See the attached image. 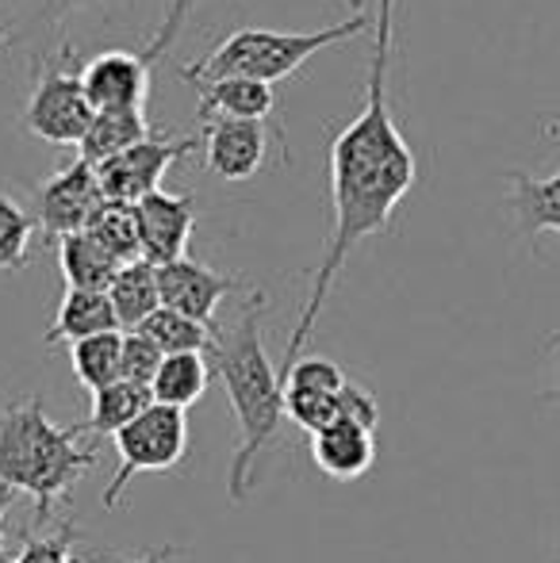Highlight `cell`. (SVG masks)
Instances as JSON below:
<instances>
[{
    "mask_svg": "<svg viewBox=\"0 0 560 563\" xmlns=\"http://www.w3.org/2000/svg\"><path fill=\"white\" fill-rule=\"evenodd\" d=\"M120 319H116V307L108 299V291H81V288H66L54 314L51 330H46V345H58V341H77L85 338H100V334H116Z\"/></svg>",
    "mask_w": 560,
    "mask_h": 563,
    "instance_id": "cell-17",
    "label": "cell"
},
{
    "mask_svg": "<svg viewBox=\"0 0 560 563\" xmlns=\"http://www.w3.org/2000/svg\"><path fill=\"white\" fill-rule=\"evenodd\" d=\"M116 475L112 483L105 487V510H116L123 498V490L131 487L135 475L146 472H173V467L185 460L188 452V418L185 410H173V407H154L146 415H139L128 430L116 433Z\"/></svg>",
    "mask_w": 560,
    "mask_h": 563,
    "instance_id": "cell-6",
    "label": "cell"
},
{
    "mask_svg": "<svg viewBox=\"0 0 560 563\" xmlns=\"http://www.w3.org/2000/svg\"><path fill=\"white\" fill-rule=\"evenodd\" d=\"M81 426H54L43 395L20 399L0 415V487L35 503V526H46L58 503H69L77 479L97 467L100 449L81 445Z\"/></svg>",
    "mask_w": 560,
    "mask_h": 563,
    "instance_id": "cell-3",
    "label": "cell"
},
{
    "mask_svg": "<svg viewBox=\"0 0 560 563\" xmlns=\"http://www.w3.org/2000/svg\"><path fill=\"white\" fill-rule=\"evenodd\" d=\"M58 265H62V280L66 288H81V291H108L112 280L120 276V261L89 234H69L58 242Z\"/></svg>",
    "mask_w": 560,
    "mask_h": 563,
    "instance_id": "cell-20",
    "label": "cell"
},
{
    "mask_svg": "<svg viewBox=\"0 0 560 563\" xmlns=\"http://www.w3.org/2000/svg\"><path fill=\"white\" fill-rule=\"evenodd\" d=\"M120 361H123V334H100V338H85L77 345H69V364H74L77 384L89 395L105 391L120 379Z\"/></svg>",
    "mask_w": 560,
    "mask_h": 563,
    "instance_id": "cell-25",
    "label": "cell"
},
{
    "mask_svg": "<svg viewBox=\"0 0 560 563\" xmlns=\"http://www.w3.org/2000/svg\"><path fill=\"white\" fill-rule=\"evenodd\" d=\"M200 92L204 119H250V123H270L277 112V89L254 77H219V81L196 85Z\"/></svg>",
    "mask_w": 560,
    "mask_h": 563,
    "instance_id": "cell-16",
    "label": "cell"
},
{
    "mask_svg": "<svg viewBox=\"0 0 560 563\" xmlns=\"http://www.w3.org/2000/svg\"><path fill=\"white\" fill-rule=\"evenodd\" d=\"M157 284H162V307L180 311L188 319L204 322V327H219L216 311L227 296L242 291V276H227L219 268H208L193 257H180L173 265L157 268Z\"/></svg>",
    "mask_w": 560,
    "mask_h": 563,
    "instance_id": "cell-12",
    "label": "cell"
},
{
    "mask_svg": "<svg viewBox=\"0 0 560 563\" xmlns=\"http://www.w3.org/2000/svg\"><path fill=\"white\" fill-rule=\"evenodd\" d=\"M185 15L165 12L157 31L150 35L146 51H100L81 66L85 97L97 112H123V108H146L150 85H154V62L173 43Z\"/></svg>",
    "mask_w": 560,
    "mask_h": 563,
    "instance_id": "cell-7",
    "label": "cell"
},
{
    "mask_svg": "<svg viewBox=\"0 0 560 563\" xmlns=\"http://www.w3.org/2000/svg\"><path fill=\"white\" fill-rule=\"evenodd\" d=\"M74 544H77V529L66 521V526H58V533L31 537L20 549V556L8 563H74Z\"/></svg>",
    "mask_w": 560,
    "mask_h": 563,
    "instance_id": "cell-29",
    "label": "cell"
},
{
    "mask_svg": "<svg viewBox=\"0 0 560 563\" xmlns=\"http://www.w3.org/2000/svg\"><path fill=\"white\" fill-rule=\"evenodd\" d=\"M120 0H0V20L12 38L31 46V62L54 54L66 43V27L77 15H112Z\"/></svg>",
    "mask_w": 560,
    "mask_h": 563,
    "instance_id": "cell-10",
    "label": "cell"
},
{
    "mask_svg": "<svg viewBox=\"0 0 560 563\" xmlns=\"http://www.w3.org/2000/svg\"><path fill=\"white\" fill-rule=\"evenodd\" d=\"M81 66L85 62L77 54L74 38H66L46 58L31 62V92H28V104H23V126L39 142L77 150L85 134H89L97 108L85 97Z\"/></svg>",
    "mask_w": 560,
    "mask_h": 563,
    "instance_id": "cell-5",
    "label": "cell"
},
{
    "mask_svg": "<svg viewBox=\"0 0 560 563\" xmlns=\"http://www.w3.org/2000/svg\"><path fill=\"white\" fill-rule=\"evenodd\" d=\"M139 216V238H142V261L154 268L173 265L185 257L188 238L196 227V196L193 192H150L146 200L135 203Z\"/></svg>",
    "mask_w": 560,
    "mask_h": 563,
    "instance_id": "cell-13",
    "label": "cell"
},
{
    "mask_svg": "<svg viewBox=\"0 0 560 563\" xmlns=\"http://www.w3.org/2000/svg\"><path fill=\"white\" fill-rule=\"evenodd\" d=\"M154 123H150L146 108H123V112H97L89 134L77 146V157L89 165H105L112 157L135 150L139 142L154 139Z\"/></svg>",
    "mask_w": 560,
    "mask_h": 563,
    "instance_id": "cell-18",
    "label": "cell"
},
{
    "mask_svg": "<svg viewBox=\"0 0 560 563\" xmlns=\"http://www.w3.org/2000/svg\"><path fill=\"white\" fill-rule=\"evenodd\" d=\"M12 503H15V490L0 487V563H8V556H4V518H8V510H12Z\"/></svg>",
    "mask_w": 560,
    "mask_h": 563,
    "instance_id": "cell-30",
    "label": "cell"
},
{
    "mask_svg": "<svg viewBox=\"0 0 560 563\" xmlns=\"http://www.w3.org/2000/svg\"><path fill=\"white\" fill-rule=\"evenodd\" d=\"M345 372L327 356H299L292 372L284 376V415L307 433L327 430L342 418V391Z\"/></svg>",
    "mask_w": 560,
    "mask_h": 563,
    "instance_id": "cell-11",
    "label": "cell"
},
{
    "mask_svg": "<svg viewBox=\"0 0 560 563\" xmlns=\"http://www.w3.org/2000/svg\"><path fill=\"white\" fill-rule=\"evenodd\" d=\"M507 185H510V211H515V223L526 238L560 234V169L553 177L510 173Z\"/></svg>",
    "mask_w": 560,
    "mask_h": 563,
    "instance_id": "cell-19",
    "label": "cell"
},
{
    "mask_svg": "<svg viewBox=\"0 0 560 563\" xmlns=\"http://www.w3.org/2000/svg\"><path fill=\"white\" fill-rule=\"evenodd\" d=\"M150 407H154V391H150V387L116 379L112 387L92 395L89 418H85L81 430H89L92 438H116V433L128 430L139 415H146Z\"/></svg>",
    "mask_w": 560,
    "mask_h": 563,
    "instance_id": "cell-22",
    "label": "cell"
},
{
    "mask_svg": "<svg viewBox=\"0 0 560 563\" xmlns=\"http://www.w3.org/2000/svg\"><path fill=\"white\" fill-rule=\"evenodd\" d=\"M193 4H196V0H193Z\"/></svg>",
    "mask_w": 560,
    "mask_h": 563,
    "instance_id": "cell-35",
    "label": "cell"
},
{
    "mask_svg": "<svg viewBox=\"0 0 560 563\" xmlns=\"http://www.w3.org/2000/svg\"><path fill=\"white\" fill-rule=\"evenodd\" d=\"M8 43H12V27H8V23L0 20V46H8Z\"/></svg>",
    "mask_w": 560,
    "mask_h": 563,
    "instance_id": "cell-33",
    "label": "cell"
},
{
    "mask_svg": "<svg viewBox=\"0 0 560 563\" xmlns=\"http://www.w3.org/2000/svg\"><path fill=\"white\" fill-rule=\"evenodd\" d=\"M105 188H100L97 165L74 162L66 169L51 173L43 185L35 188V208H39V227H43L46 242H62L69 234H81L92 227V219L105 211Z\"/></svg>",
    "mask_w": 560,
    "mask_h": 563,
    "instance_id": "cell-8",
    "label": "cell"
},
{
    "mask_svg": "<svg viewBox=\"0 0 560 563\" xmlns=\"http://www.w3.org/2000/svg\"><path fill=\"white\" fill-rule=\"evenodd\" d=\"M208 368L219 376L239 422V449L227 467V498L246 503L262 452L277 441L284 418V384L265 353V296L250 291L231 330H219L208 349Z\"/></svg>",
    "mask_w": 560,
    "mask_h": 563,
    "instance_id": "cell-2",
    "label": "cell"
},
{
    "mask_svg": "<svg viewBox=\"0 0 560 563\" xmlns=\"http://www.w3.org/2000/svg\"><path fill=\"white\" fill-rule=\"evenodd\" d=\"M135 334L150 338L165 356H177V353H204L208 356V349L216 345L219 327H204V322L188 319V314L169 311V307H157Z\"/></svg>",
    "mask_w": 560,
    "mask_h": 563,
    "instance_id": "cell-24",
    "label": "cell"
},
{
    "mask_svg": "<svg viewBox=\"0 0 560 563\" xmlns=\"http://www.w3.org/2000/svg\"><path fill=\"white\" fill-rule=\"evenodd\" d=\"M89 234L112 253L120 265L142 261V238H139V216L131 203H105L97 219H92Z\"/></svg>",
    "mask_w": 560,
    "mask_h": 563,
    "instance_id": "cell-26",
    "label": "cell"
},
{
    "mask_svg": "<svg viewBox=\"0 0 560 563\" xmlns=\"http://www.w3.org/2000/svg\"><path fill=\"white\" fill-rule=\"evenodd\" d=\"M396 4L399 0H376L373 12V54H369V77H365V104L361 112L330 139V238L322 261L311 276V291L304 299V311L292 330L284 356L277 364L281 384L307 349L315 334L322 307H327L330 288L342 276L350 253L365 238L384 234L392 227V216L404 203V196L419 180V162L411 146L399 134L396 115L388 104V77H392V54H396Z\"/></svg>",
    "mask_w": 560,
    "mask_h": 563,
    "instance_id": "cell-1",
    "label": "cell"
},
{
    "mask_svg": "<svg viewBox=\"0 0 560 563\" xmlns=\"http://www.w3.org/2000/svg\"><path fill=\"white\" fill-rule=\"evenodd\" d=\"M196 146H204L200 139H169V134H154V139L139 142L135 150L112 157V162L97 165L100 188H105L108 203H131L146 200L150 192H157L169 173L173 162H185Z\"/></svg>",
    "mask_w": 560,
    "mask_h": 563,
    "instance_id": "cell-9",
    "label": "cell"
},
{
    "mask_svg": "<svg viewBox=\"0 0 560 563\" xmlns=\"http://www.w3.org/2000/svg\"><path fill=\"white\" fill-rule=\"evenodd\" d=\"M31 238H35L31 216L12 200V196H0V268L15 273V268L28 265Z\"/></svg>",
    "mask_w": 560,
    "mask_h": 563,
    "instance_id": "cell-27",
    "label": "cell"
},
{
    "mask_svg": "<svg viewBox=\"0 0 560 563\" xmlns=\"http://www.w3.org/2000/svg\"><path fill=\"white\" fill-rule=\"evenodd\" d=\"M165 353L142 334H123V361H120V379L139 387H154L157 368H162Z\"/></svg>",
    "mask_w": 560,
    "mask_h": 563,
    "instance_id": "cell-28",
    "label": "cell"
},
{
    "mask_svg": "<svg viewBox=\"0 0 560 563\" xmlns=\"http://www.w3.org/2000/svg\"><path fill=\"white\" fill-rule=\"evenodd\" d=\"M553 563H560V541H557V552H553Z\"/></svg>",
    "mask_w": 560,
    "mask_h": 563,
    "instance_id": "cell-34",
    "label": "cell"
},
{
    "mask_svg": "<svg viewBox=\"0 0 560 563\" xmlns=\"http://www.w3.org/2000/svg\"><path fill=\"white\" fill-rule=\"evenodd\" d=\"M173 549H157V552H150V556H139V560H128V563H162L165 556H169Z\"/></svg>",
    "mask_w": 560,
    "mask_h": 563,
    "instance_id": "cell-31",
    "label": "cell"
},
{
    "mask_svg": "<svg viewBox=\"0 0 560 563\" xmlns=\"http://www.w3.org/2000/svg\"><path fill=\"white\" fill-rule=\"evenodd\" d=\"M108 299L116 307V319H120V330L135 334L142 322L162 307V284H157V268L150 261H131V265L120 268V276L108 288Z\"/></svg>",
    "mask_w": 560,
    "mask_h": 563,
    "instance_id": "cell-21",
    "label": "cell"
},
{
    "mask_svg": "<svg viewBox=\"0 0 560 563\" xmlns=\"http://www.w3.org/2000/svg\"><path fill=\"white\" fill-rule=\"evenodd\" d=\"M200 142L208 169L234 185L254 177L270 154V131L265 123H250V119H211Z\"/></svg>",
    "mask_w": 560,
    "mask_h": 563,
    "instance_id": "cell-14",
    "label": "cell"
},
{
    "mask_svg": "<svg viewBox=\"0 0 560 563\" xmlns=\"http://www.w3.org/2000/svg\"><path fill=\"white\" fill-rule=\"evenodd\" d=\"M549 349H557V353H560V330H557V334H553V338H549ZM546 399H553V402H560V391H549V395H546Z\"/></svg>",
    "mask_w": 560,
    "mask_h": 563,
    "instance_id": "cell-32",
    "label": "cell"
},
{
    "mask_svg": "<svg viewBox=\"0 0 560 563\" xmlns=\"http://www.w3.org/2000/svg\"><path fill=\"white\" fill-rule=\"evenodd\" d=\"M211 384V368H208V356L204 353H177V356H165L162 368H157L154 379V402L173 410H188L193 402L204 399Z\"/></svg>",
    "mask_w": 560,
    "mask_h": 563,
    "instance_id": "cell-23",
    "label": "cell"
},
{
    "mask_svg": "<svg viewBox=\"0 0 560 563\" xmlns=\"http://www.w3.org/2000/svg\"><path fill=\"white\" fill-rule=\"evenodd\" d=\"M311 460L330 479H361L376 464V430L350 418H338L327 430L311 433Z\"/></svg>",
    "mask_w": 560,
    "mask_h": 563,
    "instance_id": "cell-15",
    "label": "cell"
},
{
    "mask_svg": "<svg viewBox=\"0 0 560 563\" xmlns=\"http://www.w3.org/2000/svg\"><path fill=\"white\" fill-rule=\"evenodd\" d=\"M358 35H373V12L358 8L350 20L327 23L319 31H265V27H242L231 31L219 46L200 54L196 62L180 66V77L188 85L219 81V77H254V81L277 85L296 74L315 54L342 46Z\"/></svg>",
    "mask_w": 560,
    "mask_h": 563,
    "instance_id": "cell-4",
    "label": "cell"
}]
</instances>
